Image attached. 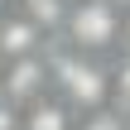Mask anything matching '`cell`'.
<instances>
[{
    "label": "cell",
    "instance_id": "52a82bcc",
    "mask_svg": "<svg viewBox=\"0 0 130 130\" xmlns=\"http://www.w3.org/2000/svg\"><path fill=\"white\" fill-rule=\"evenodd\" d=\"M77 130H130V116L106 101V106H96V111H82V116H77Z\"/></svg>",
    "mask_w": 130,
    "mask_h": 130
},
{
    "label": "cell",
    "instance_id": "9c48e42d",
    "mask_svg": "<svg viewBox=\"0 0 130 130\" xmlns=\"http://www.w3.org/2000/svg\"><path fill=\"white\" fill-rule=\"evenodd\" d=\"M0 130H19V106L10 96H0Z\"/></svg>",
    "mask_w": 130,
    "mask_h": 130
},
{
    "label": "cell",
    "instance_id": "7c38bea8",
    "mask_svg": "<svg viewBox=\"0 0 130 130\" xmlns=\"http://www.w3.org/2000/svg\"><path fill=\"white\" fill-rule=\"evenodd\" d=\"M5 10H10V0H0V14H5Z\"/></svg>",
    "mask_w": 130,
    "mask_h": 130
},
{
    "label": "cell",
    "instance_id": "8992f818",
    "mask_svg": "<svg viewBox=\"0 0 130 130\" xmlns=\"http://www.w3.org/2000/svg\"><path fill=\"white\" fill-rule=\"evenodd\" d=\"M14 10H24L43 34H58V24H63V14H68V5L72 0H10Z\"/></svg>",
    "mask_w": 130,
    "mask_h": 130
},
{
    "label": "cell",
    "instance_id": "30bf717a",
    "mask_svg": "<svg viewBox=\"0 0 130 130\" xmlns=\"http://www.w3.org/2000/svg\"><path fill=\"white\" fill-rule=\"evenodd\" d=\"M121 39H125V43H130V10H125V14H121Z\"/></svg>",
    "mask_w": 130,
    "mask_h": 130
},
{
    "label": "cell",
    "instance_id": "3957f363",
    "mask_svg": "<svg viewBox=\"0 0 130 130\" xmlns=\"http://www.w3.org/2000/svg\"><path fill=\"white\" fill-rule=\"evenodd\" d=\"M43 92H48V48L43 53H29V58L0 63V96H10L14 106H29Z\"/></svg>",
    "mask_w": 130,
    "mask_h": 130
},
{
    "label": "cell",
    "instance_id": "ba28073f",
    "mask_svg": "<svg viewBox=\"0 0 130 130\" xmlns=\"http://www.w3.org/2000/svg\"><path fill=\"white\" fill-rule=\"evenodd\" d=\"M111 106H121L130 116V53L116 58V68H111Z\"/></svg>",
    "mask_w": 130,
    "mask_h": 130
},
{
    "label": "cell",
    "instance_id": "6da1fadb",
    "mask_svg": "<svg viewBox=\"0 0 130 130\" xmlns=\"http://www.w3.org/2000/svg\"><path fill=\"white\" fill-rule=\"evenodd\" d=\"M48 92H58L77 116L96 111L111 101V68L96 53H72V48H48Z\"/></svg>",
    "mask_w": 130,
    "mask_h": 130
},
{
    "label": "cell",
    "instance_id": "8fae6325",
    "mask_svg": "<svg viewBox=\"0 0 130 130\" xmlns=\"http://www.w3.org/2000/svg\"><path fill=\"white\" fill-rule=\"evenodd\" d=\"M111 5H116V10H121V14H125V10H130V0H111Z\"/></svg>",
    "mask_w": 130,
    "mask_h": 130
},
{
    "label": "cell",
    "instance_id": "277c9868",
    "mask_svg": "<svg viewBox=\"0 0 130 130\" xmlns=\"http://www.w3.org/2000/svg\"><path fill=\"white\" fill-rule=\"evenodd\" d=\"M48 48V34L24 14V10H5L0 14V63H10V58H29V53H43Z\"/></svg>",
    "mask_w": 130,
    "mask_h": 130
},
{
    "label": "cell",
    "instance_id": "7a4b0ae2",
    "mask_svg": "<svg viewBox=\"0 0 130 130\" xmlns=\"http://www.w3.org/2000/svg\"><path fill=\"white\" fill-rule=\"evenodd\" d=\"M58 43L72 53H96L106 58L121 43V10L111 0H72L63 24H58Z\"/></svg>",
    "mask_w": 130,
    "mask_h": 130
},
{
    "label": "cell",
    "instance_id": "5b68a950",
    "mask_svg": "<svg viewBox=\"0 0 130 130\" xmlns=\"http://www.w3.org/2000/svg\"><path fill=\"white\" fill-rule=\"evenodd\" d=\"M19 130H77V111L58 92H43L29 106H19Z\"/></svg>",
    "mask_w": 130,
    "mask_h": 130
}]
</instances>
